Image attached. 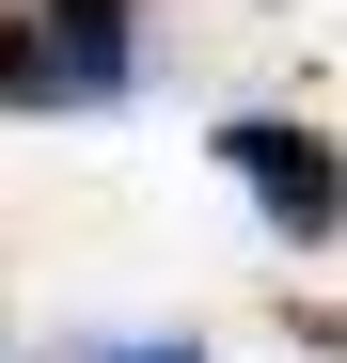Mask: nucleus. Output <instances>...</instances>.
Masks as SVG:
<instances>
[{
    "label": "nucleus",
    "mask_w": 347,
    "mask_h": 363,
    "mask_svg": "<svg viewBox=\"0 0 347 363\" xmlns=\"http://www.w3.org/2000/svg\"><path fill=\"white\" fill-rule=\"evenodd\" d=\"M221 174L253 190V221L284 253H331L347 237V158H331V127H300V111H237V127H221Z\"/></svg>",
    "instance_id": "f257e3e1"
},
{
    "label": "nucleus",
    "mask_w": 347,
    "mask_h": 363,
    "mask_svg": "<svg viewBox=\"0 0 347 363\" xmlns=\"http://www.w3.org/2000/svg\"><path fill=\"white\" fill-rule=\"evenodd\" d=\"M32 64H47V111H110L142 79V0H32Z\"/></svg>",
    "instance_id": "f03ea898"
},
{
    "label": "nucleus",
    "mask_w": 347,
    "mask_h": 363,
    "mask_svg": "<svg viewBox=\"0 0 347 363\" xmlns=\"http://www.w3.org/2000/svg\"><path fill=\"white\" fill-rule=\"evenodd\" d=\"M0 111H47V64H32V16L0 0Z\"/></svg>",
    "instance_id": "7ed1b4c3"
},
{
    "label": "nucleus",
    "mask_w": 347,
    "mask_h": 363,
    "mask_svg": "<svg viewBox=\"0 0 347 363\" xmlns=\"http://www.w3.org/2000/svg\"><path fill=\"white\" fill-rule=\"evenodd\" d=\"M110 363H205V347H190V332H174V347H110Z\"/></svg>",
    "instance_id": "20e7f679"
}]
</instances>
